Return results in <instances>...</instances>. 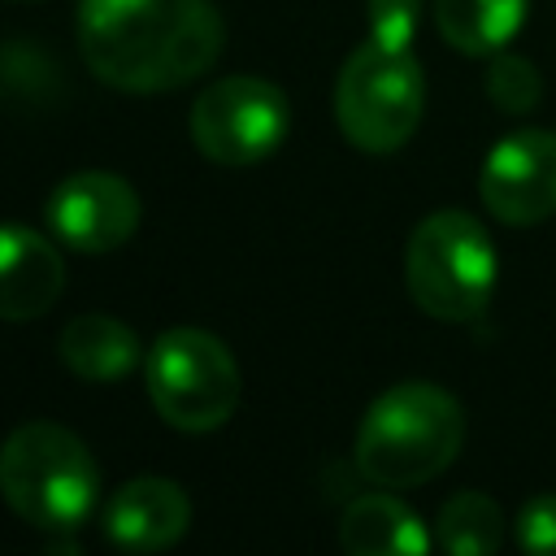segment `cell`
Listing matches in <instances>:
<instances>
[{
	"instance_id": "cell-2",
	"label": "cell",
	"mask_w": 556,
	"mask_h": 556,
	"mask_svg": "<svg viewBox=\"0 0 556 556\" xmlns=\"http://www.w3.org/2000/svg\"><path fill=\"white\" fill-rule=\"evenodd\" d=\"M465 443L456 395L434 382H395L382 391L356 430V469L374 486H421L439 478Z\"/></svg>"
},
{
	"instance_id": "cell-7",
	"label": "cell",
	"mask_w": 556,
	"mask_h": 556,
	"mask_svg": "<svg viewBox=\"0 0 556 556\" xmlns=\"http://www.w3.org/2000/svg\"><path fill=\"white\" fill-rule=\"evenodd\" d=\"M287 96L269 78L230 74L200 91L191 104V139L217 165H252L287 135Z\"/></svg>"
},
{
	"instance_id": "cell-3",
	"label": "cell",
	"mask_w": 556,
	"mask_h": 556,
	"mask_svg": "<svg viewBox=\"0 0 556 556\" xmlns=\"http://www.w3.org/2000/svg\"><path fill=\"white\" fill-rule=\"evenodd\" d=\"M0 495L35 530H78L100 500V465L56 421H26L0 447Z\"/></svg>"
},
{
	"instance_id": "cell-6",
	"label": "cell",
	"mask_w": 556,
	"mask_h": 556,
	"mask_svg": "<svg viewBox=\"0 0 556 556\" xmlns=\"http://www.w3.org/2000/svg\"><path fill=\"white\" fill-rule=\"evenodd\" d=\"M148 400L174 430L204 434L235 417L243 382L230 348L195 326L165 330L143 356Z\"/></svg>"
},
{
	"instance_id": "cell-15",
	"label": "cell",
	"mask_w": 556,
	"mask_h": 556,
	"mask_svg": "<svg viewBox=\"0 0 556 556\" xmlns=\"http://www.w3.org/2000/svg\"><path fill=\"white\" fill-rule=\"evenodd\" d=\"M434 543L452 556H486L504 547V513L482 491H460L439 508Z\"/></svg>"
},
{
	"instance_id": "cell-18",
	"label": "cell",
	"mask_w": 556,
	"mask_h": 556,
	"mask_svg": "<svg viewBox=\"0 0 556 556\" xmlns=\"http://www.w3.org/2000/svg\"><path fill=\"white\" fill-rule=\"evenodd\" d=\"M517 543L534 556H556V495H534L517 513Z\"/></svg>"
},
{
	"instance_id": "cell-10",
	"label": "cell",
	"mask_w": 556,
	"mask_h": 556,
	"mask_svg": "<svg viewBox=\"0 0 556 556\" xmlns=\"http://www.w3.org/2000/svg\"><path fill=\"white\" fill-rule=\"evenodd\" d=\"M100 526L126 552H161L187 534L191 500L169 478H130L104 500Z\"/></svg>"
},
{
	"instance_id": "cell-14",
	"label": "cell",
	"mask_w": 556,
	"mask_h": 556,
	"mask_svg": "<svg viewBox=\"0 0 556 556\" xmlns=\"http://www.w3.org/2000/svg\"><path fill=\"white\" fill-rule=\"evenodd\" d=\"M530 0H434L439 35L465 56H495L521 30Z\"/></svg>"
},
{
	"instance_id": "cell-17",
	"label": "cell",
	"mask_w": 556,
	"mask_h": 556,
	"mask_svg": "<svg viewBox=\"0 0 556 556\" xmlns=\"http://www.w3.org/2000/svg\"><path fill=\"white\" fill-rule=\"evenodd\" d=\"M365 13H369V39L391 43V48H413L421 0H369Z\"/></svg>"
},
{
	"instance_id": "cell-11",
	"label": "cell",
	"mask_w": 556,
	"mask_h": 556,
	"mask_svg": "<svg viewBox=\"0 0 556 556\" xmlns=\"http://www.w3.org/2000/svg\"><path fill=\"white\" fill-rule=\"evenodd\" d=\"M65 287V261L56 243L30 226H0V321L43 317Z\"/></svg>"
},
{
	"instance_id": "cell-12",
	"label": "cell",
	"mask_w": 556,
	"mask_h": 556,
	"mask_svg": "<svg viewBox=\"0 0 556 556\" xmlns=\"http://www.w3.org/2000/svg\"><path fill=\"white\" fill-rule=\"evenodd\" d=\"M339 543L352 556H421L430 547V530L404 500L369 491L343 508Z\"/></svg>"
},
{
	"instance_id": "cell-9",
	"label": "cell",
	"mask_w": 556,
	"mask_h": 556,
	"mask_svg": "<svg viewBox=\"0 0 556 556\" xmlns=\"http://www.w3.org/2000/svg\"><path fill=\"white\" fill-rule=\"evenodd\" d=\"M482 204L504 226H539L556 213V130L504 135L478 174Z\"/></svg>"
},
{
	"instance_id": "cell-16",
	"label": "cell",
	"mask_w": 556,
	"mask_h": 556,
	"mask_svg": "<svg viewBox=\"0 0 556 556\" xmlns=\"http://www.w3.org/2000/svg\"><path fill=\"white\" fill-rule=\"evenodd\" d=\"M486 96H491L504 113H526V109L539 104L543 78H539V70H534L526 56L495 52V56H491V70H486Z\"/></svg>"
},
{
	"instance_id": "cell-1",
	"label": "cell",
	"mask_w": 556,
	"mask_h": 556,
	"mask_svg": "<svg viewBox=\"0 0 556 556\" xmlns=\"http://www.w3.org/2000/svg\"><path fill=\"white\" fill-rule=\"evenodd\" d=\"M226 43L213 0H78V52L117 91H174L200 78Z\"/></svg>"
},
{
	"instance_id": "cell-4",
	"label": "cell",
	"mask_w": 556,
	"mask_h": 556,
	"mask_svg": "<svg viewBox=\"0 0 556 556\" xmlns=\"http://www.w3.org/2000/svg\"><path fill=\"white\" fill-rule=\"evenodd\" d=\"M495 243L478 217L460 208L430 213L404 252V282L434 321H473L495 291Z\"/></svg>"
},
{
	"instance_id": "cell-13",
	"label": "cell",
	"mask_w": 556,
	"mask_h": 556,
	"mask_svg": "<svg viewBox=\"0 0 556 556\" xmlns=\"http://www.w3.org/2000/svg\"><path fill=\"white\" fill-rule=\"evenodd\" d=\"M139 334L109 313H83L61 330V365L83 382H117L139 365Z\"/></svg>"
},
{
	"instance_id": "cell-8",
	"label": "cell",
	"mask_w": 556,
	"mask_h": 556,
	"mask_svg": "<svg viewBox=\"0 0 556 556\" xmlns=\"http://www.w3.org/2000/svg\"><path fill=\"white\" fill-rule=\"evenodd\" d=\"M139 195L109 169H78L56 182L43 204L48 230L74 252H113L139 230Z\"/></svg>"
},
{
	"instance_id": "cell-5",
	"label": "cell",
	"mask_w": 556,
	"mask_h": 556,
	"mask_svg": "<svg viewBox=\"0 0 556 556\" xmlns=\"http://www.w3.org/2000/svg\"><path fill=\"white\" fill-rule=\"evenodd\" d=\"M426 109V78L413 48L365 39L339 70L334 122L361 152H395L413 139Z\"/></svg>"
}]
</instances>
